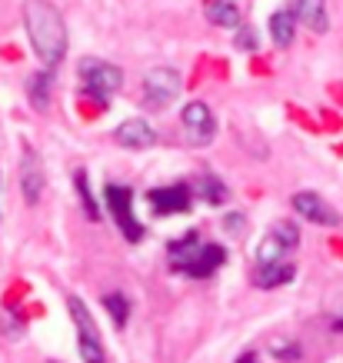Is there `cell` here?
Masks as SVG:
<instances>
[{"label": "cell", "instance_id": "obj_1", "mask_svg": "<svg viewBox=\"0 0 343 363\" xmlns=\"http://www.w3.org/2000/svg\"><path fill=\"white\" fill-rule=\"evenodd\" d=\"M23 27H27L33 54L44 60L47 70H54L67 54V27L60 21L57 7L47 4V0H30L23 7Z\"/></svg>", "mask_w": 343, "mask_h": 363}, {"label": "cell", "instance_id": "obj_2", "mask_svg": "<svg viewBox=\"0 0 343 363\" xmlns=\"http://www.w3.org/2000/svg\"><path fill=\"white\" fill-rule=\"evenodd\" d=\"M167 257H170V267L184 277H193V280H207V277L217 270V267L227 264V250L217 247V243H200L197 230L184 233L180 240H174L167 247Z\"/></svg>", "mask_w": 343, "mask_h": 363}, {"label": "cell", "instance_id": "obj_3", "mask_svg": "<svg viewBox=\"0 0 343 363\" xmlns=\"http://www.w3.org/2000/svg\"><path fill=\"white\" fill-rule=\"evenodd\" d=\"M67 310H70V320H74V327H77L80 360H84V363H107V353H103L97 323H94V317H90L87 303H84L80 297H70V300H67Z\"/></svg>", "mask_w": 343, "mask_h": 363}, {"label": "cell", "instance_id": "obj_4", "mask_svg": "<svg viewBox=\"0 0 343 363\" xmlns=\"http://www.w3.org/2000/svg\"><path fill=\"white\" fill-rule=\"evenodd\" d=\"M103 200H107V210H111L113 223L120 227L123 237H127L130 243L144 240V227H140V223H137V217H133V190L123 187V184H107Z\"/></svg>", "mask_w": 343, "mask_h": 363}, {"label": "cell", "instance_id": "obj_5", "mask_svg": "<svg viewBox=\"0 0 343 363\" xmlns=\"http://www.w3.org/2000/svg\"><path fill=\"white\" fill-rule=\"evenodd\" d=\"M77 74H80V80L87 84V90L100 100V104L111 97V94H117V90L123 87V70H120V67L107 64V60H97V57L80 60Z\"/></svg>", "mask_w": 343, "mask_h": 363}, {"label": "cell", "instance_id": "obj_6", "mask_svg": "<svg viewBox=\"0 0 343 363\" xmlns=\"http://www.w3.org/2000/svg\"><path fill=\"white\" fill-rule=\"evenodd\" d=\"M180 123H184V133H187V140L193 143V147H207V143H213V137H217V117H213V111L203 100L187 104L184 113H180Z\"/></svg>", "mask_w": 343, "mask_h": 363}, {"label": "cell", "instance_id": "obj_7", "mask_svg": "<svg viewBox=\"0 0 343 363\" xmlns=\"http://www.w3.org/2000/svg\"><path fill=\"white\" fill-rule=\"evenodd\" d=\"M144 90L150 104L167 107V104H174L180 97V74L174 67H154V70H147Z\"/></svg>", "mask_w": 343, "mask_h": 363}, {"label": "cell", "instance_id": "obj_8", "mask_svg": "<svg viewBox=\"0 0 343 363\" xmlns=\"http://www.w3.org/2000/svg\"><path fill=\"white\" fill-rule=\"evenodd\" d=\"M290 203H293V210H297L303 220H310V223H320V227H337L340 223V213L333 207H327V200L320 194H313V190H297Z\"/></svg>", "mask_w": 343, "mask_h": 363}, {"label": "cell", "instance_id": "obj_9", "mask_svg": "<svg viewBox=\"0 0 343 363\" xmlns=\"http://www.w3.org/2000/svg\"><path fill=\"white\" fill-rule=\"evenodd\" d=\"M190 194L193 190L187 187V184H170V187H157L147 194V203H150V210L154 213H184V210H190Z\"/></svg>", "mask_w": 343, "mask_h": 363}, {"label": "cell", "instance_id": "obj_10", "mask_svg": "<svg viewBox=\"0 0 343 363\" xmlns=\"http://www.w3.org/2000/svg\"><path fill=\"white\" fill-rule=\"evenodd\" d=\"M113 140L120 143V147H130V150H144V147H154L157 143V130L144 117H130V121H123L113 130Z\"/></svg>", "mask_w": 343, "mask_h": 363}, {"label": "cell", "instance_id": "obj_11", "mask_svg": "<svg viewBox=\"0 0 343 363\" xmlns=\"http://www.w3.org/2000/svg\"><path fill=\"white\" fill-rule=\"evenodd\" d=\"M44 164H40V157L37 154H23V167H21V190H23V200L27 203H37L40 200V194H44Z\"/></svg>", "mask_w": 343, "mask_h": 363}, {"label": "cell", "instance_id": "obj_12", "mask_svg": "<svg viewBox=\"0 0 343 363\" xmlns=\"http://www.w3.org/2000/svg\"><path fill=\"white\" fill-rule=\"evenodd\" d=\"M293 13H297V21L303 23V27H310L313 33L327 30V0H297Z\"/></svg>", "mask_w": 343, "mask_h": 363}, {"label": "cell", "instance_id": "obj_13", "mask_svg": "<svg viewBox=\"0 0 343 363\" xmlns=\"http://www.w3.org/2000/svg\"><path fill=\"white\" fill-rule=\"evenodd\" d=\"M297 277V270L290 264H283V260H277V264H260V270H257L254 284L260 286V290H270V286H283L290 284Z\"/></svg>", "mask_w": 343, "mask_h": 363}, {"label": "cell", "instance_id": "obj_14", "mask_svg": "<svg viewBox=\"0 0 343 363\" xmlns=\"http://www.w3.org/2000/svg\"><path fill=\"white\" fill-rule=\"evenodd\" d=\"M193 194L203 197V203L220 207L223 200H227V184H223L220 177H213V174H200L197 180H193Z\"/></svg>", "mask_w": 343, "mask_h": 363}, {"label": "cell", "instance_id": "obj_15", "mask_svg": "<svg viewBox=\"0 0 343 363\" xmlns=\"http://www.w3.org/2000/svg\"><path fill=\"white\" fill-rule=\"evenodd\" d=\"M293 33H297V13L293 11H277L270 17V37H274L277 47L293 44Z\"/></svg>", "mask_w": 343, "mask_h": 363}, {"label": "cell", "instance_id": "obj_16", "mask_svg": "<svg viewBox=\"0 0 343 363\" xmlns=\"http://www.w3.org/2000/svg\"><path fill=\"white\" fill-rule=\"evenodd\" d=\"M207 21L217 27H240V7L233 0H207Z\"/></svg>", "mask_w": 343, "mask_h": 363}, {"label": "cell", "instance_id": "obj_17", "mask_svg": "<svg viewBox=\"0 0 343 363\" xmlns=\"http://www.w3.org/2000/svg\"><path fill=\"white\" fill-rule=\"evenodd\" d=\"M27 97H30V104L37 111H47V107H50V70L33 74V77L27 80Z\"/></svg>", "mask_w": 343, "mask_h": 363}, {"label": "cell", "instance_id": "obj_18", "mask_svg": "<svg viewBox=\"0 0 343 363\" xmlns=\"http://www.w3.org/2000/svg\"><path fill=\"white\" fill-rule=\"evenodd\" d=\"M287 250H290V247L280 240L277 233H266L264 240H260V247H257V264H277Z\"/></svg>", "mask_w": 343, "mask_h": 363}, {"label": "cell", "instance_id": "obj_19", "mask_svg": "<svg viewBox=\"0 0 343 363\" xmlns=\"http://www.w3.org/2000/svg\"><path fill=\"white\" fill-rule=\"evenodd\" d=\"M74 184H77V194H80V207L87 210L90 223H97L100 220V207H97V200H94V194H90L87 174H84V170H77V174H74Z\"/></svg>", "mask_w": 343, "mask_h": 363}, {"label": "cell", "instance_id": "obj_20", "mask_svg": "<svg viewBox=\"0 0 343 363\" xmlns=\"http://www.w3.org/2000/svg\"><path fill=\"white\" fill-rule=\"evenodd\" d=\"M103 307L111 313V320L117 327H127V317H130V300L123 297V294H107L103 297Z\"/></svg>", "mask_w": 343, "mask_h": 363}, {"label": "cell", "instance_id": "obj_21", "mask_svg": "<svg viewBox=\"0 0 343 363\" xmlns=\"http://www.w3.org/2000/svg\"><path fill=\"white\" fill-rule=\"evenodd\" d=\"M270 353L277 357V360H300V343H290L283 340V337H277V340H270Z\"/></svg>", "mask_w": 343, "mask_h": 363}, {"label": "cell", "instance_id": "obj_22", "mask_svg": "<svg viewBox=\"0 0 343 363\" xmlns=\"http://www.w3.org/2000/svg\"><path fill=\"white\" fill-rule=\"evenodd\" d=\"M274 233H277L280 240L287 243L290 250H293V247H300V227H297V223H290V220H277V223H274Z\"/></svg>", "mask_w": 343, "mask_h": 363}, {"label": "cell", "instance_id": "obj_23", "mask_svg": "<svg viewBox=\"0 0 343 363\" xmlns=\"http://www.w3.org/2000/svg\"><path fill=\"white\" fill-rule=\"evenodd\" d=\"M233 44H237V50L254 54L257 47H260V40H257V30H254V27H240V30H237V37H233Z\"/></svg>", "mask_w": 343, "mask_h": 363}, {"label": "cell", "instance_id": "obj_24", "mask_svg": "<svg viewBox=\"0 0 343 363\" xmlns=\"http://www.w3.org/2000/svg\"><path fill=\"white\" fill-rule=\"evenodd\" d=\"M223 230H227V233H240V230H244V213H227Z\"/></svg>", "mask_w": 343, "mask_h": 363}, {"label": "cell", "instance_id": "obj_25", "mask_svg": "<svg viewBox=\"0 0 343 363\" xmlns=\"http://www.w3.org/2000/svg\"><path fill=\"white\" fill-rule=\"evenodd\" d=\"M237 363H257V353H254V350L240 353V357H237Z\"/></svg>", "mask_w": 343, "mask_h": 363}, {"label": "cell", "instance_id": "obj_26", "mask_svg": "<svg viewBox=\"0 0 343 363\" xmlns=\"http://www.w3.org/2000/svg\"><path fill=\"white\" fill-rule=\"evenodd\" d=\"M330 327H333V333H343V317H337V320L330 323Z\"/></svg>", "mask_w": 343, "mask_h": 363}]
</instances>
